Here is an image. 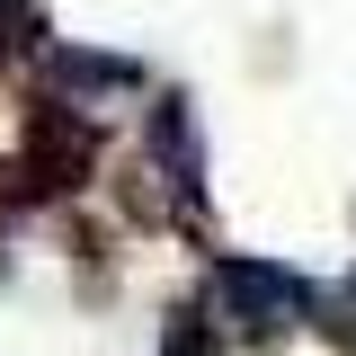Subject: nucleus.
I'll return each instance as SVG.
<instances>
[{"label": "nucleus", "instance_id": "nucleus-1", "mask_svg": "<svg viewBox=\"0 0 356 356\" xmlns=\"http://www.w3.org/2000/svg\"><path fill=\"white\" fill-rule=\"evenodd\" d=\"M222 294L241 303V330H276V321L303 312V285L276 276V267H222Z\"/></svg>", "mask_w": 356, "mask_h": 356}]
</instances>
